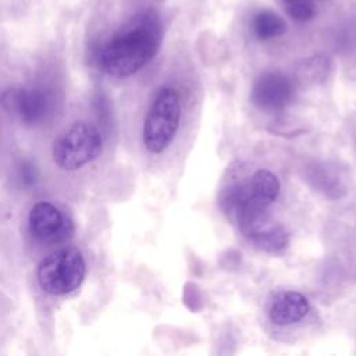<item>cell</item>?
Listing matches in <instances>:
<instances>
[{"mask_svg": "<svg viewBox=\"0 0 356 356\" xmlns=\"http://www.w3.org/2000/svg\"><path fill=\"white\" fill-rule=\"evenodd\" d=\"M160 44V24L154 11L136 15L103 46L99 61L113 76L125 78L138 72L157 53Z\"/></svg>", "mask_w": 356, "mask_h": 356, "instance_id": "6da1fadb", "label": "cell"}, {"mask_svg": "<svg viewBox=\"0 0 356 356\" xmlns=\"http://www.w3.org/2000/svg\"><path fill=\"white\" fill-rule=\"evenodd\" d=\"M181 118L179 96L172 86L159 89L143 122V145L150 153H161L174 139Z\"/></svg>", "mask_w": 356, "mask_h": 356, "instance_id": "7a4b0ae2", "label": "cell"}, {"mask_svg": "<svg viewBox=\"0 0 356 356\" xmlns=\"http://www.w3.org/2000/svg\"><path fill=\"white\" fill-rule=\"evenodd\" d=\"M100 131L90 122L78 121L70 125L53 145V160L63 170H78L102 153Z\"/></svg>", "mask_w": 356, "mask_h": 356, "instance_id": "3957f363", "label": "cell"}, {"mask_svg": "<svg viewBox=\"0 0 356 356\" xmlns=\"http://www.w3.org/2000/svg\"><path fill=\"white\" fill-rule=\"evenodd\" d=\"M86 273L81 250L61 248L49 253L38 266V282L50 295H65L76 289Z\"/></svg>", "mask_w": 356, "mask_h": 356, "instance_id": "277c9868", "label": "cell"}, {"mask_svg": "<svg viewBox=\"0 0 356 356\" xmlns=\"http://www.w3.org/2000/svg\"><path fill=\"white\" fill-rule=\"evenodd\" d=\"M278 178L268 170L260 168L248 185L236 186L228 193V204L236 214L241 210H266L278 196Z\"/></svg>", "mask_w": 356, "mask_h": 356, "instance_id": "5b68a950", "label": "cell"}, {"mask_svg": "<svg viewBox=\"0 0 356 356\" xmlns=\"http://www.w3.org/2000/svg\"><path fill=\"white\" fill-rule=\"evenodd\" d=\"M293 92V83L286 75L270 71L261 74L254 81L250 99L261 110L278 111L291 103Z\"/></svg>", "mask_w": 356, "mask_h": 356, "instance_id": "8992f818", "label": "cell"}, {"mask_svg": "<svg viewBox=\"0 0 356 356\" xmlns=\"http://www.w3.org/2000/svg\"><path fill=\"white\" fill-rule=\"evenodd\" d=\"M3 103L8 111L14 113L26 125L40 124L51 108L49 95L40 89H8L3 95Z\"/></svg>", "mask_w": 356, "mask_h": 356, "instance_id": "52a82bcc", "label": "cell"}, {"mask_svg": "<svg viewBox=\"0 0 356 356\" xmlns=\"http://www.w3.org/2000/svg\"><path fill=\"white\" fill-rule=\"evenodd\" d=\"M31 234L43 242H58L68 236L71 225L65 216L49 202H38L29 211Z\"/></svg>", "mask_w": 356, "mask_h": 356, "instance_id": "ba28073f", "label": "cell"}, {"mask_svg": "<svg viewBox=\"0 0 356 356\" xmlns=\"http://www.w3.org/2000/svg\"><path fill=\"white\" fill-rule=\"evenodd\" d=\"M310 310L309 300L296 291H285L274 296L268 307V318L275 325H289L300 321Z\"/></svg>", "mask_w": 356, "mask_h": 356, "instance_id": "9c48e42d", "label": "cell"}, {"mask_svg": "<svg viewBox=\"0 0 356 356\" xmlns=\"http://www.w3.org/2000/svg\"><path fill=\"white\" fill-rule=\"evenodd\" d=\"M245 236L254 246L268 253L282 252L289 245V235L284 227L270 222L267 217L250 228Z\"/></svg>", "mask_w": 356, "mask_h": 356, "instance_id": "30bf717a", "label": "cell"}, {"mask_svg": "<svg viewBox=\"0 0 356 356\" xmlns=\"http://www.w3.org/2000/svg\"><path fill=\"white\" fill-rule=\"evenodd\" d=\"M253 31L260 40H268L284 35L286 25L278 14L270 10H263L253 18Z\"/></svg>", "mask_w": 356, "mask_h": 356, "instance_id": "8fae6325", "label": "cell"}, {"mask_svg": "<svg viewBox=\"0 0 356 356\" xmlns=\"http://www.w3.org/2000/svg\"><path fill=\"white\" fill-rule=\"evenodd\" d=\"M288 15L298 21L306 22L316 14V0H282Z\"/></svg>", "mask_w": 356, "mask_h": 356, "instance_id": "7c38bea8", "label": "cell"}, {"mask_svg": "<svg viewBox=\"0 0 356 356\" xmlns=\"http://www.w3.org/2000/svg\"><path fill=\"white\" fill-rule=\"evenodd\" d=\"M300 78L306 82L318 83L327 78L328 63L324 57H313L305 63V67L300 70Z\"/></svg>", "mask_w": 356, "mask_h": 356, "instance_id": "4fadbf2b", "label": "cell"}]
</instances>
